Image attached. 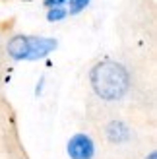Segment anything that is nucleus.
I'll list each match as a JSON object with an SVG mask.
<instances>
[{
	"mask_svg": "<svg viewBox=\"0 0 157 159\" xmlns=\"http://www.w3.org/2000/svg\"><path fill=\"white\" fill-rule=\"evenodd\" d=\"M89 82L95 95L107 103L120 101L130 89V74L120 62L101 60L89 72Z\"/></svg>",
	"mask_w": 157,
	"mask_h": 159,
	"instance_id": "obj_1",
	"label": "nucleus"
},
{
	"mask_svg": "<svg viewBox=\"0 0 157 159\" xmlns=\"http://www.w3.org/2000/svg\"><path fill=\"white\" fill-rule=\"evenodd\" d=\"M56 49L54 39H45V37H27V35H14L6 43V52L14 60H35L47 57L51 51Z\"/></svg>",
	"mask_w": 157,
	"mask_h": 159,
	"instance_id": "obj_2",
	"label": "nucleus"
},
{
	"mask_svg": "<svg viewBox=\"0 0 157 159\" xmlns=\"http://www.w3.org/2000/svg\"><path fill=\"white\" fill-rule=\"evenodd\" d=\"M95 153V144L93 140L83 132L74 134L68 142V155L70 159H91Z\"/></svg>",
	"mask_w": 157,
	"mask_h": 159,
	"instance_id": "obj_3",
	"label": "nucleus"
},
{
	"mask_svg": "<svg viewBox=\"0 0 157 159\" xmlns=\"http://www.w3.org/2000/svg\"><path fill=\"white\" fill-rule=\"evenodd\" d=\"M105 136L111 144L122 146V144H126V142L132 140V130H130V126L122 120H111L105 126Z\"/></svg>",
	"mask_w": 157,
	"mask_h": 159,
	"instance_id": "obj_4",
	"label": "nucleus"
},
{
	"mask_svg": "<svg viewBox=\"0 0 157 159\" xmlns=\"http://www.w3.org/2000/svg\"><path fill=\"white\" fill-rule=\"evenodd\" d=\"M66 16H68V12H66L64 6H52L49 10V14H47V20L49 21H58L62 18H66Z\"/></svg>",
	"mask_w": 157,
	"mask_h": 159,
	"instance_id": "obj_5",
	"label": "nucleus"
},
{
	"mask_svg": "<svg viewBox=\"0 0 157 159\" xmlns=\"http://www.w3.org/2000/svg\"><path fill=\"white\" fill-rule=\"evenodd\" d=\"M87 2H89V0H68L66 12H68V14H78L80 10H83V8L87 6Z\"/></svg>",
	"mask_w": 157,
	"mask_h": 159,
	"instance_id": "obj_6",
	"label": "nucleus"
},
{
	"mask_svg": "<svg viewBox=\"0 0 157 159\" xmlns=\"http://www.w3.org/2000/svg\"><path fill=\"white\" fill-rule=\"evenodd\" d=\"M155 157H157V153H155V152H151V153H150V159H155Z\"/></svg>",
	"mask_w": 157,
	"mask_h": 159,
	"instance_id": "obj_7",
	"label": "nucleus"
},
{
	"mask_svg": "<svg viewBox=\"0 0 157 159\" xmlns=\"http://www.w3.org/2000/svg\"><path fill=\"white\" fill-rule=\"evenodd\" d=\"M2 2H8V0H2Z\"/></svg>",
	"mask_w": 157,
	"mask_h": 159,
	"instance_id": "obj_8",
	"label": "nucleus"
}]
</instances>
